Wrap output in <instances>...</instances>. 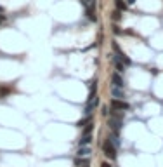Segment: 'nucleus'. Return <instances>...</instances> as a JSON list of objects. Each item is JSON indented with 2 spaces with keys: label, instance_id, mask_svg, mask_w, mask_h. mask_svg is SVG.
Instances as JSON below:
<instances>
[{
  "label": "nucleus",
  "instance_id": "7",
  "mask_svg": "<svg viewBox=\"0 0 163 167\" xmlns=\"http://www.w3.org/2000/svg\"><path fill=\"white\" fill-rule=\"evenodd\" d=\"M111 61H113L114 68H116V71H118V73H123V71H125V68H127V66L121 63V59L116 54H111Z\"/></svg>",
  "mask_w": 163,
  "mask_h": 167
},
{
  "label": "nucleus",
  "instance_id": "4",
  "mask_svg": "<svg viewBox=\"0 0 163 167\" xmlns=\"http://www.w3.org/2000/svg\"><path fill=\"white\" fill-rule=\"evenodd\" d=\"M113 51H114V54H116V56H118V57L121 59V63H123L125 66H128V64L132 63V61H130V59L127 57V56H125V52H123V51L118 47V44H116V42H113Z\"/></svg>",
  "mask_w": 163,
  "mask_h": 167
},
{
  "label": "nucleus",
  "instance_id": "3",
  "mask_svg": "<svg viewBox=\"0 0 163 167\" xmlns=\"http://www.w3.org/2000/svg\"><path fill=\"white\" fill-rule=\"evenodd\" d=\"M97 104H99V97H97V94L89 96V99H87V104H85V115H87V117H89V115H92L94 111H96Z\"/></svg>",
  "mask_w": 163,
  "mask_h": 167
},
{
  "label": "nucleus",
  "instance_id": "20",
  "mask_svg": "<svg viewBox=\"0 0 163 167\" xmlns=\"http://www.w3.org/2000/svg\"><path fill=\"white\" fill-rule=\"evenodd\" d=\"M85 167H87V165H85Z\"/></svg>",
  "mask_w": 163,
  "mask_h": 167
},
{
  "label": "nucleus",
  "instance_id": "1",
  "mask_svg": "<svg viewBox=\"0 0 163 167\" xmlns=\"http://www.w3.org/2000/svg\"><path fill=\"white\" fill-rule=\"evenodd\" d=\"M102 153H104L109 160L116 159V146L111 143V139H106V141L102 143Z\"/></svg>",
  "mask_w": 163,
  "mask_h": 167
},
{
  "label": "nucleus",
  "instance_id": "18",
  "mask_svg": "<svg viewBox=\"0 0 163 167\" xmlns=\"http://www.w3.org/2000/svg\"><path fill=\"white\" fill-rule=\"evenodd\" d=\"M134 2H135V0H127V5H132Z\"/></svg>",
  "mask_w": 163,
  "mask_h": 167
},
{
  "label": "nucleus",
  "instance_id": "9",
  "mask_svg": "<svg viewBox=\"0 0 163 167\" xmlns=\"http://www.w3.org/2000/svg\"><path fill=\"white\" fill-rule=\"evenodd\" d=\"M90 143H92V134H82V138L78 139L80 146H89Z\"/></svg>",
  "mask_w": 163,
  "mask_h": 167
},
{
  "label": "nucleus",
  "instance_id": "8",
  "mask_svg": "<svg viewBox=\"0 0 163 167\" xmlns=\"http://www.w3.org/2000/svg\"><path fill=\"white\" fill-rule=\"evenodd\" d=\"M92 153V150H90V146H78L77 150V157H83V159H87L89 155Z\"/></svg>",
  "mask_w": 163,
  "mask_h": 167
},
{
  "label": "nucleus",
  "instance_id": "14",
  "mask_svg": "<svg viewBox=\"0 0 163 167\" xmlns=\"http://www.w3.org/2000/svg\"><path fill=\"white\" fill-rule=\"evenodd\" d=\"M92 131H94V124L90 122L89 125H85V129H83V134H92Z\"/></svg>",
  "mask_w": 163,
  "mask_h": 167
},
{
  "label": "nucleus",
  "instance_id": "19",
  "mask_svg": "<svg viewBox=\"0 0 163 167\" xmlns=\"http://www.w3.org/2000/svg\"><path fill=\"white\" fill-rule=\"evenodd\" d=\"M0 12H4V7H0Z\"/></svg>",
  "mask_w": 163,
  "mask_h": 167
},
{
  "label": "nucleus",
  "instance_id": "13",
  "mask_svg": "<svg viewBox=\"0 0 163 167\" xmlns=\"http://www.w3.org/2000/svg\"><path fill=\"white\" fill-rule=\"evenodd\" d=\"M75 164H77V165H89V160L83 159V157H78V159L75 160Z\"/></svg>",
  "mask_w": 163,
  "mask_h": 167
},
{
  "label": "nucleus",
  "instance_id": "2",
  "mask_svg": "<svg viewBox=\"0 0 163 167\" xmlns=\"http://www.w3.org/2000/svg\"><path fill=\"white\" fill-rule=\"evenodd\" d=\"M109 106L113 108V111H127V110H130V104H128L125 99H116V97L111 99Z\"/></svg>",
  "mask_w": 163,
  "mask_h": 167
},
{
  "label": "nucleus",
  "instance_id": "12",
  "mask_svg": "<svg viewBox=\"0 0 163 167\" xmlns=\"http://www.w3.org/2000/svg\"><path fill=\"white\" fill-rule=\"evenodd\" d=\"M114 4L118 7V11H125L127 9V2H123V0H114Z\"/></svg>",
  "mask_w": 163,
  "mask_h": 167
},
{
  "label": "nucleus",
  "instance_id": "11",
  "mask_svg": "<svg viewBox=\"0 0 163 167\" xmlns=\"http://www.w3.org/2000/svg\"><path fill=\"white\" fill-rule=\"evenodd\" d=\"M90 122H92V115H89L87 118H82V120H78V122H77V127H80V129H82V127L89 125Z\"/></svg>",
  "mask_w": 163,
  "mask_h": 167
},
{
  "label": "nucleus",
  "instance_id": "6",
  "mask_svg": "<svg viewBox=\"0 0 163 167\" xmlns=\"http://www.w3.org/2000/svg\"><path fill=\"white\" fill-rule=\"evenodd\" d=\"M85 14L90 21H97V16H96V2H90L89 5H85Z\"/></svg>",
  "mask_w": 163,
  "mask_h": 167
},
{
  "label": "nucleus",
  "instance_id": "16",
  "mask_svg": "<svg viewBox=\"0 0 163 167\" xmlns=\"http://www.w3.org/2000/svg\"><path fill=\"white\" fill-rule=\"evenodd\" d=\"M4 19H5V16H4V14H0V25L4 23Z\"/></svg>",
  "mask_w": 163,
  "mask_h": 167
},
{
  "label": "nucleus",
  "instance_id": "15",
  "mask_svg": "<svg viewBox=\"0 0 163 167\" xmlns=\"http://www.w3.org/2000/svg\"><path fill=\"white\" fill-rule=\"evenodd\" d=\"M9 90H11L9 87H0V96H5V94H7Z\"/></svg>",
  "mask_w": 163,
  "mask_h": 167
},
{
  "label": "nucleus",
  "instance_id": "17",
  "mask_svg": "<svg viewBox=\"0 0 163 167\" xmlns=\"http://www.w3.org/2000/svg\"><path fill=\"white\" fill-rule=\"evenodd\" d=\"M101 167H111V164H109V162H104V164H102Z\"/></svg>",
  "mask_w": 163,
  "mask_h": 167
},
{
  "label": "nucleus",
  "instance_id": "5",
  "mask_svg": "<svg viewBox=\"0 0 163 167\" xmlns=\"http://www.w3.org/2000/svg\"><path fill=\"white\" fill-rule=\"evenodd\" d=\"M111 82H113V87H120V89H125V80H123L121 73H118V71H114L113 75H111Z\"/></svg>",
  "mask_w": 163,
  "mask_h": 167
},
{
  "label": "nucleus",
  "instance_id": "10",
  "mask_svg": "<svg viewBox=\"0 0 163 167\" xmlns=\"http://www.w3.org/2000/svg\"><path fill=\"white\" fill-rule=\"evenodd\" d=\"M111 94L116 99H125V90L120 89V87H111Z\"/></svg>",
  "mask_w": 163,
  "mask_h": 167
}]
</instances>
